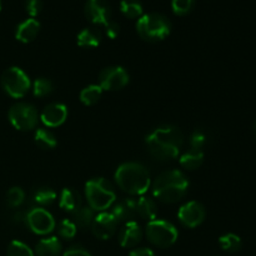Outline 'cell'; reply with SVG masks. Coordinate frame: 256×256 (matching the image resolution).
<instances>
[{
	"instance_id": "6da1fadb",
	"label": "cell",
	"mask_w": 256,
	"mask_h": 256,
	"mask_svg": "<svg viewBox=\"0 0 256 256\" xmlns=\"http://www.w3.org/2000/svg\"><path fill=\"white\" fill-rule=\"evenodd\" d=\"M146 148L154 159L165 162L172 160L179 155L184 142V136L180 129L172 125L159 126L146 136Z\"/></svg>"
},
{
	"instance_id": "7a4b0ae2",
	"label": "cell",
	"mask_w": 256,
	"mask_h": 256,
	"mask_svg": "<svg viewBox=\"0 0 256 256\" xmlns=\"http://www.w3.org/2000/svg\"><path fill=\"white\" fill-rule=\"evenodd\" d=\"M188 188L189 180L180 170H168L154 180L152 194L160 202L172 204L185 196Z\"/></svg>"
},
{
	"instance_id": "3957f363",
	"label": "cell",
	"mask_w": 256,
	"mask_h": 256,
	"mask_svg": "<svg viewBox=\"0 0 256 256\" xmlns=\"http://www.w3.org/2000/svg\"><path fill=\"white\" fill-rule=\"evenodd\" d=\"M115 182L122 190L130 195H144L150 189V174L139 162H124L115 172Z\"/></svg>"
},
{
	"instance_id": "277c9868",
	"label": "cell",
	"mask_w": 256,
	"mask_h": 256,
	"mask_svg": "<svg viewBox=\"0 0 256 256\" xmlns=\"http://www.w3.org/2000/svg\"><path fill=\"white\" fill-rule=\"evenodd\" d=\"M85 196L89 206L96 212H105L116 200V194L112 184L104 178H94L85 184Z\"/></svg>"
},
{
	"instance_id": "5b68a950",
	"label": "cell",
	"mask_w": 256,
	"mask_h": 256,
	"mask_svg": "<svg viewBox=\"0 0 256 256\" xmlns=\"http://www.w3.org/2000/svg\"><path fill=\"white\" fill-rule=\"evenodd\" d=\"M136 30L138 34L146 42H160L170 34L172 24L164 15L150 12L138 19Z\"/></svg>"
},
{
	"instance_id": "8992f818",
	"label": "cell",
	"mask_w": 256,
	"mask_h": 256,
	"mask_svg": "<svg viewBox=\"0 0 256 256\" xmlns=\"http://www.w3.org/2000/svg\"><path fill=\"white\" fill-rule=\"evenodd\" d=\"M145 232L149 242L158 248L172 246V244H175L179 235L176 228L172 222L159 219H154L148 222Z\"/></svg>"
},
{
	"instance_id": "52a82bcc",
	"label": "cell",
	"mask_w": 256,
	"mask_h": 256,
	"mask_svg": "<svg viewBox=\"0 0 256 256\" xmlns=\"http://www.w3.org/2000/svg\"><path fill=\"white\" fill-rule=\"evenodd\" d=\"M2 86L9 96L14 99H20L25 96L30 90V79L25 72L20 68L12 66L5 70L2 75Z\"/></svg>"
},
{
	"instance_id": "ba28073f",
	"label": "cell",
	"mask_w": 256,
	"mask_h": 256,
	"mask_svg": "<svg viewBox=\"0 0 256 256\" xmlns=\"http://www.w3.org/2000/svg\"><path fill=\"white\" fill-rule=\"evenodd\" d=\"M9 122L15 129L28 132L36 126L38 124V112L34 105L28 102H18L10 108L8 112Z\"/></svg>"
},
{
	"instance_id": "9c48e42d",
	"label": "cell",
	"mask_w": 256,
	"mask_h": 256,
	"mask_svg": "<svg viewBox=\"0 0 256 256\" xmlns=\"http://www.w3.org/2000/svg\"><path fill=\"white\" fill-rule=\"evenodd\" d=\"M28 226L38 235H48L55 229V220L48 210L42 208H34L25 216Z\"/></svg>"
},
{
	"instance_id": "30bf717a",
	"label": "cell",
	"mask_w": 256,
	"mask_h": 256,
	"mask_svg": "<svg viewBox=\"0 0 256 256\" xmlns=\"http://www.w3.org/2000/svg\"><path fill=\"white\" fill-rule=\"evenodd\" d=\"M129 82V74L122 66L105 68L99 75V86L102 90H120Z\"/></svg>"
},
{
	"instance_id": "8fae6325",
	"label": "cell",
	"mask_w": 256,
	"mask_h": 256,
	"mask_svg": "<svg viewBox=\"0 0 256 256\" xmlns=\"http://www.w3.org/2000/svg\"><path fill=\"white\" fill-rule=\"evenodd\" d=\"M178 219L184 226L196 228L204 222L205 209L200 202H189L182 205L178 212Z\"/></svg>"
},
{
	"instance_id": "7c38bea8",
	"label": "cell",
	"mask_w": 256,
	"mask_h": 256,
	"mask_svg": "<svg viewBox=\"0 0 256 256\" xmlns=\"http://www.w3.org/2000/svg\"><path fill=\"white\" fill-rule=\"evenodd\" d=\"M119 222H116L112 212H102L94 218L92 224V234L100 240H108L115 234L116 226Z\"/></svg>"
},
{
	"instance_id": "4fadbf2b",
	"label": "cell",
	"mask_w": 256,
	"mask_h": 256,
	"mask_svg": "<svg viewBox=\"0 0 256 256\" xmlns=\"http://www.w3.org/2000/svg\"><path fill=\"white\" fill-rule=\"evenodd\" d=\"M85 15L92 24L106 25L110 22L112 9L106 0H88L85 4Z\"/></svg>"
},
{
	"instance_id": "5bb4252c",
	"label": "cell",
	"mask_w": 256,
	"mask_h": 256,
	"mask_svg": "<svg viewBox=\"0 0 256 256\" xmlns=\"http://www.w3.org/2000/svg\"><path fill=\"white\" fill-rule=\"evenodd\" d=\"M68 118V108L62 102H52L48 106L44 108V110L40 114L42 124L46 128H58L62 124H64Z\"/></svg>"
},
{
	"instance_id": "9a60e30c",
	"label": "cell",
	"mask_w": 256,
	"mask_h": 256,
	"mask_svg": "<svg viewBox=\"0 0 256 256\" xmlns=\"http://www.w3.org/2000/svg\"><path fill=\"white\" fill-rule=\"evenodd\" d=\"M142 238V228L134 220L125 222L119 232V242L122 248H134L139 244Z\"/></svg>"
},
{
	"instance_id": "2e32d148",
	"label": "cell",
	"mask_w": 256,
	"mask_h": 256,
	"mask_svg": "<svg viewBox=\"0 0 256 256\" xmlns=\"http://www.w3.org/2000/svg\"><path fill=\"white\" fill-rule=\"evenodd\" d=\"M112 214L116 219L118 222H132L134 219V216H136L134 198H128V199L115 202L114 205H112Z\"/></svg>"
},
{
	"instance_id": "e0dca14e",
	"label": "cell",
	"mask_w": 256,
	"mask_h": 256,
	"mask_svg": "<svg viewBox=\"0 0 256 256\" xmlns=\"http://www.w3.org/2000/svg\"><path fill=\"white\" fill-rule=\"evenodd\" d=\"M40 30V24L36 19L34 18H30V19L24 20L22 22H20L16 28V32H15V38L16 40L22 42H30L36 38L38 32Z\"/></svg>"
},
{
	"instance_id": "ac0fdd59",
	"label": "cell",
	"mask_w": 256,
	"mask_h": 256,
	"mask_svg": "<svg viewBox=\"0 0 256 256\" xmlns=\"http://www.w3.org/2000/svg\"><path fill=\"white\" fill-rule=\"evenodd\" d=\"M82 195L79 194V192H76L74 189H70V188L62 189L59 200V205L62 210L72 214V212H75L78 209H80L82 206Z\"/></svg>"
},
{
	"instance_id": "d6986e66",
	"label": "cell",
	"mask_w": 256,
	"mask_h": 256,
	"mask_svg": "<svg viewBox=\"0 0 256 256\" xmlns=\"http://www.w3.org/2000/svg\"><path fill=\"white\" fill-rule=\"evenodd\" d=\"M62 242L56 236H49L42 239L35 246V254L38 256H59L62 254Z\"/></svg>"
},
{
	"instance_id": "ffe728a7",
	"label": "cell",
	"mask_w": 256,
	"mask_h": 256,
	"mask_svg": "<svg viewBox=\"0 0 256 256\" xmlns=\"http://www.w3.org/2000/svg\"><path fill=\"white\" fill-rule=\"evenodd\" d=\"M135 209H136V215H139L142 219H146L149 222L156 219V204L154 200L149 199V198L140 196L139 199H135Z\"/></svg>"
},
{
	"instance_id": "44dd1931",
	"label": "cell",
	"mask_w": 256,
	"mask_h": 256,
	"mask_svg": "<svg viewBox=\"0 0 256 256\" xmlns=\"http://www.w3.org/2000/svg\"><path fill=\"white\" fill-rule=\"evenodd\" d=\"M102 42V32L94 28H85L78 35V45L82 48L99 46Z\"/></svg>"
},
{
	"instance_id": "7402d4cb",
	"label": "cell",
	"mask_w": 256,
	"mask_h": 256,
	"mask_svg": "<svg viewBox=\"0 0 256 256\" xmlns=\"http://www.w3.org/2000/svg\"><path fill=\"white\" fill-rule=\"evenodd\" d=\"M34 140L35 144H36L38 146L45 150L54 149L58 145L56 136H55L54 132H50L48 128H38V129L35 130Z\"/></svg>"
},
{
	"instance_id": "603a6c76",
	"label": "cell",
	"mask_w": 256,
	"mask_h": 256,
	"mask_svg": "<svg viewBox=\"0 0 256 256\" xmlns=\"http://www.w3.org/2000/svg\"><path fill=\"white\" fill-rule=\"evenodd\" d=\"M94 218V210L90 206H82L76 212H72V222L75 224L76 229L84 230L90 228Z\"/></svg>"
},
{
	"instance_id": "cb8c5ba5",
	"label": "cell",
	"mask_w": 256,
	"mask_h": 256,
	"mask_svg": "<svg viewBox=\"0 0 256 256\" xmlns=\"http://www.w3.org/2000/svg\"><path fill=\"white\" fill-rule=\"evenodd\" d=\"M204 162V152L196 149H190L180 158V165L186 170H195Z\"/></svg>"
},
{
	"instance_id": "d4e9b609",
	"label": "cell",
	"mask_w": 256,
	"mask_h": 256,
	"mask_svg": "<svg viewBox=\"0 0 256 256\" xmlns=\"http://www.w3.org/2000/svg\"><path fill=\"white\" fill-rule=\"evenodd\" d=\"M102 89L99 85H89V86L84 88L80 92V102L86 106H92V105L96 104L99 99L102 98Z\"/></svg>"
},
{
	"instance_id": "484cf974",
	"label": "cell",
	"mask_w": 256,
	"mask_h": 256,
	"mask_svg": "<svg viewBox=\"0 0 256 256\" xmlns=\"http://www.w3.org/2000/svg\"><path fill=\"white\" fill-rule=\"evenodd\" d=\"M120 12L129 19H139L142 15V6L138 0H122Z\"/></svg>"
},
{
	"instance_id": "4316f807",
	"label": "cell",
	"mask_w": 256,
	"mask_h": 256,
	"mask_svg": "<svg viewBox=\"0 0 256 256\" xmlns=\"http://www.w3.org/2000/svg\"><path fill=\"white\" fill-rule=\"evenodd\" d=\"M32 199H34V202L36 204L45 206V205H50L55 202V199H56V192L52 188H38L32 192Z\"/></svg>"
},
{
	"instance_id": "83f0119b",
	"label": "cell",
	"mask_w": 256,
	"mask_h": 256,
	"mask_svg": "<svg viewBox=\"0 0 256 256\" xmlns=\"http://www.w3.org/2000/svg\"><path fill=\"white\" fill-rule=\"evenodd\" d=\"M219 245L225 252H235L242 249V242L240 236H238L236 234H232V232H229V234H225L222 236H220Z\"/></svg>"
},
{
	"instance_id": "f1b7e54d",
	"label": "cell",
	"mask_w": 256,
	"mask_h": 256,
	"mask_svg": "<svg viewBox=\"0 0 256 256\" xmlns=\"http://www.w3.org/2000/svg\"><path fill=\"white\" fill-rule=\"evenodd\" d=\"M209 142V132L204 129H195L194 132L190 136V146L192 149L202 150L204 149L205 146Z\"/></svg>"
},
{
	"instance_id": "f546056e",
	"label": "cell",
	"mask_w": 256,
	"mask_h": 256,
	"mask_svg": "<svg viewBox=\"0 0 256 256\" xmlns=\"http://www.w3.org/2000/svg\"><path fill=\"white\" fill-rule=\"evenodd\" d=\"M52 89H54L52 82L46 78H39V79L35 80L34 85H32V92L38 98H44L52 94Z\"/></svg>"
},
{
	"instance_id": "4dcf8cb0",
	"label": "cell",
	"mask_w": 256,
	"mask_h": 256,
	"mask_svg": "<svg viewBox=\"0 0 256 256\" xmlns=\"http://www.w3.org/2000/svg\"><path fill=\"white\" fill-rule=\"evenodd\" d=\"M8 256H35L32 250L19 240H12L8 246Z\"/></svg>"
},
{
	"instance_id": "1f68e13d",
	"label": "cell",
	"mask_w": 256,
	"mask_h": 256,
	"mask_svg": "<svg viewBox=\"0 0 256 256\" xmlns=\"http://www.w3.org/2000/svg\"><path fill=\"white\" fill-rule=\"evenodd\" d=\"M76 226L72 222V220L62 219V222L58 224V234L60 238L65 240H70L76 235Z\"/></svg>"
},
{
	"instance_id": "d6a6232c",
	"label": "cell",
	"mask_w": 256,
	"mask_h": 256,
	"mask_svg": "<svg viewBox=\"0 0 256 256\" xmlns=\"http://www.w3.org/2000/svg\"><path fill=\"white\" fill-rule=\"evenodd\" d=\"M25 192L22 188H12L6 194V202L10 208H18L24 202Z\"/></svg>"
},
{
	"instance_id": "836d02e7",
	"label": "cell",
	"mask_w": 256,
	"mask_h": 256,
	"mask_svg": "<svg viewBox=\"0 0 256 256\" xmlns=\"http://www.w3.org/2000/svg\"><path fill=\"white\" fill-rule=\"evenodd\" d=\"M194 5V0H172V9L176 15H186Z\"/></svg>"
},
{
	"instance_id": "e575fe53",
	"label": "cell",
	"mask_w": 256,
	"mask_h": 256,
	"mask_svg": "<svg viewBox=\"0 0 256 256\" xmlns=\"http://www.w3.org/2000/svg\"><path fill=\"white\" fill-rule=\"evenodd\" d=\"M25 8H26L28 14L32 18H35L40 14V12H42V0H26Z\"/></svg>"
},
{
	"instance_id": "d590c367",
	"label": "cell",
	"mask_w": 256,
	"mask_h": 256,
	"mask_svg": "<svg viewBox=\"0 0 256 256\" xmlns=\"http://www.w3.org/2000/svg\"><path fill=\"white\" fill-rule=\"evenodd\" d=\"M120 28L116 22H109L106 25H105V32H106V36L110 38V39H115V38L119 35Z\"/></svg>"
},
{
	"instance_id": "8d00e7d4",
	"label": "cell",
	"mask_w": 256,
	"mask_h": 256,
	"mask_svg": "<svg viewBox=\"0 0 256 256\" xmlns=\"http://www.w3.org/2000/svg\"><path fill=\"white\" fill-rule=\"evenodd\" d=\"M62 256H92L88 250H85L82 246H72L62 254Z\"/></svg>"
},
{
	"instance_id": "74e56055",
	"label": "cell",
	"mask_w": 256,
	"mask_h": 256,
	"mask_svg": "<svg viewBox=\"0 0 256 256\" xmlns=\"http://www.w3.org/2000/svg\"><path fill=\"white\" fill-rule=\"evenodd\" d=\"M129 256H155L154 252L148 248H139V249H135L130 252Z\"/></svg>"
},
{
	"instance_id": "f35d334b",
	"label": "cell",
	"mask_w": 256,
	"mask_h": 256,
	"mask_svg": "<svg viewBox=\"0 0 256 256\" xmlns=\"http://www.w3.org/2000/svg\"><path fill=\"white\" fill-rule=\"evenodd\" d=\"M25 216H26V214H22V212H16V214H14V216H12V219H14V222H25Z\"/></svg>"
},
{
	"instance_id": "ab89813d",
	"label": "cell",
	"mask_w": 256,
	"mask_h": 256,
	"mask_svg": "<svg viewBox=\"0 0 256 256\" xmlns=\"http://www.w3.org/2000/svg\"><path fill=\"white\" fill-rule=\"evenodd\" d=\"M252 132H254V135H255V138H256V120H255V122H254V126H252Z\"/></svg>"
},
{
	"instance_id": "60d3db41",
	"label": "cell",
	"mask_w": 256,
	"mask_h": 256,
	"mask_svg": "<svg viewBox=\"0 0 256 256\" xmlns=\"http://www.w3.org/2000/svg\"><path fill=\"white\" fill-rule=\"evenodd\" d=\"M0 10H2V0H0Z\"/></svg>"
}]
</instances>
